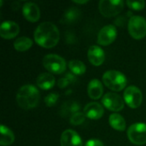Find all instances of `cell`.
<instances>
[{"label": "cell", "mask_w": 146, "mask_h": 146, "mask_svg": "<svg viewBox=\"0 0 146 146\" xmlns=\"http://www.w3.org/2000/svg\"><path fill=\"white\" fill-rule=\"evenodd\" d=\"M60 33L57 27L50 21L40 23L34 32L35 42L44 48H52L57 44Z\"/></svg>", "instance_id": "obj_1"}, {"label": "cell", "mask_w": 146, "mask_h": 146, "mask_svg": "<svg viewBox=\"0 0 146 146\" xmlns=\"http://www.w3.org/2000/svg\"><path fill=\"white\" fill-rule=\"evenodd\" d=\"M39 98V92L33 85H25L21 86L16 94V102L18 105L24 110H30L36 107Z\"/></svg>", "instance_id": "obj_2"}, {"label": "cell", "mask_w": 146, "mask_h": 146, "mask_svg": "<svg viewBox=\"0 0 146 146\" xmlns=\"http://www.w3.org/2000/svg\"><path fill=\"white\" fill-rule=\"evenodd\" d=\"M103 81L104 85L112 91L120 92L127 86V80L126 76L116 70H109L103 75Z\"/></svg>", "instance_id": "obj_3"}, {"label": "cell", "mask_w": 146, "mask_h": 146, "mask_svg": "<svg viewBox=\"0 0 146 146\" xmlns=\"http://www.w3.org/2000/svg\"><path fill=\"white\" fill-rule=\"evenodd\" d=\"M44 67L50 73L60 74L66 69L67 63L64 58L56 54H48L43 58Z\"/></svg>", "instance_id": "obj_4"}, {"label": "cell", "mask_w": 146, "mask_h": 146, "mask_svg": "<svg viewBox=\"0 0 146 146\" xmlns=\"http://www.w3.org/2000/svg\"><path fill=\"white\" fill-rule=\"evenodd\" d=\"M127 28L133 38L136 39L143 38L146 35V20L142 16L133 15L128 21Z\"/></svg>", "instance_id": "obj_5"}, {"label": "cell", "mask_w": 146, "mask_h": 146, "mask_svg": "<svg viewBox=\"0 0 146 146\" xmlns=\"http://www.w3.org/2000/svg\"><path fill=\"white\" fill-rule=\"evenodd\" d=\"M127 137L133 145H142L146 144V124L138 122L131 125L127 130Z\"/></svg>", "instance_id": "obj_6"}, {"label": "cell", "mask_w": 146, "mask_h": 146, "mask_svg": "<svg viewBox=\"0 0 146 146\" xmlns=\"http://www.w3.org/2000/svg\"><path fill=\"white\" fill-rule=\"evenodd\" d=\"M124 8V2L121 0H101L99 10L105 17H112L120 14Z\"/></svg>", "instance_id": "obj_7"}, {"label": "cell", "mask_w": 146, "mask_h": 146, "mask_svg": "<svg viewBox=\"0 0 146 146\" xmlns=\"http://www.w3.org/2000/svg\"><path fill=\"white\" fill-rule=\"evenodd\" d=\"M124 100L130 108L136 109L140 106L143 101V94L139 88L131 86H128L124 92Z\"/></svg>", "instance_id": "obj_8"}, {"label": "cell", "mask_w": 146, "mask_h": 146, "mask_svg": "<svg viewBox=\"0 0 146 146\" xmlns=\"http://www.w3.org/2000/svg\"><path fill=\"white\" fill-rule=\"evenodd\" d=\"M102 103L105 108L111 111H121L124 108L123 98L116 93L108 92L106 93L102 99Z\"/></svg>", "instance_id": "obj_9"}, {"label": "cell", "mask_w": 146, "mask_h": 146, "mask_svg": "<svg viewBox=\"0 0 146 146\" xmlns=\"http://www.w3.org/2000/svg\"><path fill=\"white\" fill-rule=\"evenodd\" d=\"M117 35V31L115 26L107 25L104 27L98 33V43L100 45H109L112 44Z\"/></svg>", "instance_id": "obj_10"}, {"label": "cell", "mask_w": 146, "mask_h": 146, "mask_svg": "<svg viewBox=\"0 0 146 146\" xmlns=\"http://www.w3.org/2000/svg\"><path fill=\"white\" fill-rule=\"evenodd\" d=\"M20 32L19 25L12 21H6L1 24L0 35L5 39H10L17 36Z\"/></svg>", "instance_id": "obj_11"}, {"label": "cell", "mask_w": 146, "mask_h": 146, "mask_svg": "<svg viewBox=\"0 0 146 146\" xmlns=\"http://www.w3.org/2000/svg\"><path fill=\"white\" fill-rule=\"evenodd\" d=\"M61 146H82L80 135L71 129L65 130L61 135Z\"/></svg>", "instance_id": "obj_12"}, {"label": "cell", "mask_w": 146, "mask_h": 146, "mask_svg": "<svg viewBox=\"0 0 146 146\" xmlns=\"http://www.w3.org/2000/svg\"><path fill=\"white\" fill-rule=\"evenodd\" d=\"M88 60L92 64L95 66H100L103 64L105 59V54L102 48L98 45H92L87 51Z\"/></svg>", "instance_id": "obj_13"}, {"label": "cell", "mask_w": 146, "mask_h": 146, "mask_svg": "<svg viewBox=\"0 0 146 146\" xmlns=\"http://www.w3.org/2000/svg\"><path fill=\"white\" fill-rule=\"evenodd\" d=\"M22 12L25 18L31 22H35L40 18V9L34 3H26L22 7Z\"/></svg>", "instance_id": "obj_14"}, {"label": "cell", "mask_w": 146, "mask_h": 146, "mask_svg": "<svg viewBox=\"0 0 146 146\" xmlns=\"http://www.w3.org/2000/svg\"><path fill=\"white\" fill-rule=\"evenodd\" d=\"M84 114L86 117L92 120L100 119L104 115L103 106L96 102H92L87 104L84 108Z\"/></svg>", "instance_id": "obj_15"}, {"label": "cell", "mask_w": 146, "mask_h": 146, "mask_svg": "<svg viewBox=\"0 0 146 146\" xmlns=\"http://www.w3.org/2000/svg\"><path fill=\"white\" fill-rule=\"evenodd\" d=\"M103 92H104V88L100 80L97 79H93L89 82L87 86V93L92 99H95V100L99 99L102 97Z\"/></svg>", "instance_id": "obj_16"}, {"label": "cell", "mask_w": 146, "mask_h": 146, "mask_svg": "<svg viewBox=\"0 0 146 146\" xmlns=\"http://www.w3.org/2000/svg\"><path fill=\"white\" fill-rule=\"evenodd\" d=\"M56 82L55 77L50 73H43L37 78V85L42 90L51 89Z\"/></svg>", "instance_id": "obj_17"}, {"label": "cell", "mask_w": 146, "mask_h": 146, "mask_svg": "<svg viewBox=\"0 0 146 146\" xmlns=\"http://www.w3.org/2000/svg\"><path fill=\"white\" fill-rule=\"evenodd\" d=\"M1 138H0V145L2 146H8L13 144L15 141V134L14 133L7 127L2 125L0 127Z\"/></svg>", "instance_id": "obj_18"}, {"label": "cell", "mask_w": 146, "mask_h": 146, "mask_svg": "<svg viewBox=\"0 0 146 146\" xmlns=\"http://www.w3.org/2000/svg\"><path fill=\"white\" fill-rule=\"evenodd\" d=\"M109 122L110 125L115 130L117 131H124L126 129V121L125 119L119 114L114 113L110 115L109 118Z\"/></svg>", "instance_id": "obj_19"}, {"label": "cell", "mask_w": 146, "mask_h": 146, "mask_svg": "<svg viewBox=\"0 0 146 146\" xmlns=\"http://www.w3.org/2000/svg\"><path fill=\"white\" fill-rule=\"evenodd\" d=\"M33 45V40L27 37H20L14 42V48L18 51H26Z\"/></svg>", "instance_id": "obj_20"}, {"label": "cell", "mask_w": 146, "mask_h": 146, "mask_svg": "<svg viewBox=\"0 0 146 146\" xmlns=\"http://www.w3.org/2000/svg\"><path fill=\"white\" fill-rule=\"evenodd\" d=\"M68 68L69 69L72 71V73L76 75H81L83 74H85L86 68V65L80 60H71L68 62Z\"/></svg>", "instance_id": "obj_21"}, {"label": "cell", "mask_w": 146, "mask_h": 146, "mask_svg": "<svg viewBox=\"0 0 146 146\" xmlns=\"http://www.w3.org/2000/svg\"><path fill=\"white\" fill-rule=\"evenodd\" d=\"M80 15V10L78 9L70 8L65 12V14L63 15V20L67 23H72V22L78 20Z\"/></svg>", "instance_id": "obj_22"}, {"label": "cell", "mask_w": 146, "mask_h": 146, "mask_svg": "<svg viewBox=\"0 0 146 146\" xmlns=\"http://www.w3.org/2000/svg\"><path fill=\"white\" fill-rule=\"evenodd\" d=\"M76 80V78L75 76L73 74H67L65 77L63 78H61L59 79L58 82H57V85L60 88H65L66 86H68V85H70L72 82L75 81Z\"/></svg>", "instance_id": "obj_23"}, {"label": "cell", "mask_w": 146, "mask_h": 146, "mask_svg": "<svg viewBox=\"0 0 146 146\" xmlns=\"http://www.w3.org/2000/svg\"><path fill=\"white\" fill-rule=\"evenodd\" d=\"M86 115L81 112H76L70 117V123L74 126H78L82 124L86 120Z\"/></svg>", "instance_id": "obj_24"}, {"label": "cell", "mask_w": 146, "mask_h": 146, "mask_svg": "<svg viewBox=\"0 0 146 146\" xmlns=\"http://www.w3.org/2000/svg\"><path fill=\"white\" fill-rule=\"evenodd\" d=\"M58 98H59V94L56 93V92H51V93L48 94L44 98L45 105L47 107H52V106H54L56 104Z\"/></svg>", "instance_id": "obj_25"}, {"label": "cell", "mask_w": 146, "mask_h": 146, "mask_svg": "<svg viewBox=\"0 0 146 146\" xmlns=\"http://www.w3.org/2000/svg\"><path fill=\"white\" fill-rule=\"evenodd\" d=\"M127 4L128 5L129 8L134 9V10H141L145 8V1H127Z\"/></svg>", "instance_id": "obj_26"}, {"label": "cell", "mask_w": 146, "mask_h": 146, "mask_svg": "<svg viewBox=\"0 0 146 146\" xmlns=\"http://www.w3.org/2000/svg\"><path fill=\"white\" fill-rule=\"evenodd\" d=\"M85 146H104L103 142L98 139H90L88 140Z\"/></svg>", "instance_id": "obj_27"}, {"label": "cell", "mask_w": 146, "mask_h": 146, "mask_svg": "<svg viewBox=\"0 0 146 146\" xmlns=\"http://www.w3.org/2000/svg\"><path fill=\"white\" fill-rule=\"evenodd\" d=\"M74 3H87V1H74Z\"/></svg>", "instance_id": "obj_28"}]
</instances>
